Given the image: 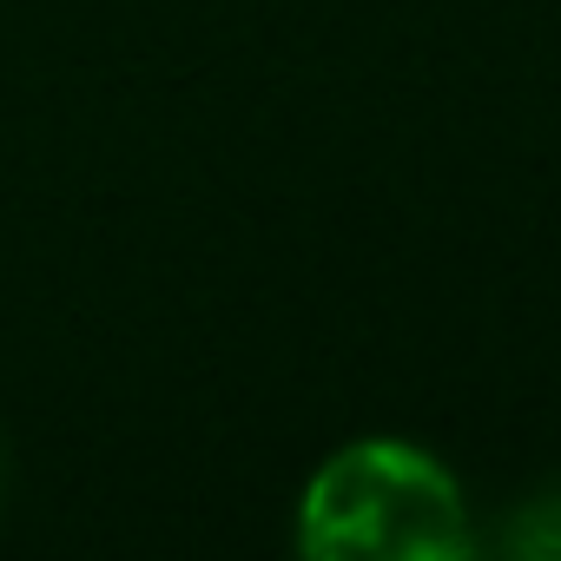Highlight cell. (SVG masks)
<instances>
[{"instance_id": "1", "label": "cell", "mask_w": 561, "mask_h": 561, "mask_svg": "<svg viewBox=\"0 0 561 561\" xmlns=\"http://www.w3.org/2000/svg\"><path fill=\"white\" fill-rule=\"evenodd\" d=\"M298 541L331 561H456L476 535L436 456L410 443H351L311 476Z\"/></svg>"}, {"instance_id": "2", "label": "cell", "mask_w": 561, "mask_h": 561, "mask_svg": "<svg viewBox=\"0 0 561 561\" xmlns=\"http://www.w3.org/2000/svg\"><path fill=\"white\" fill-rule=\"evenodd\" d=\"M508 554H535V561H561V489L522 502L508 515V535H502Z\"/></svg>"}]
</instances>
